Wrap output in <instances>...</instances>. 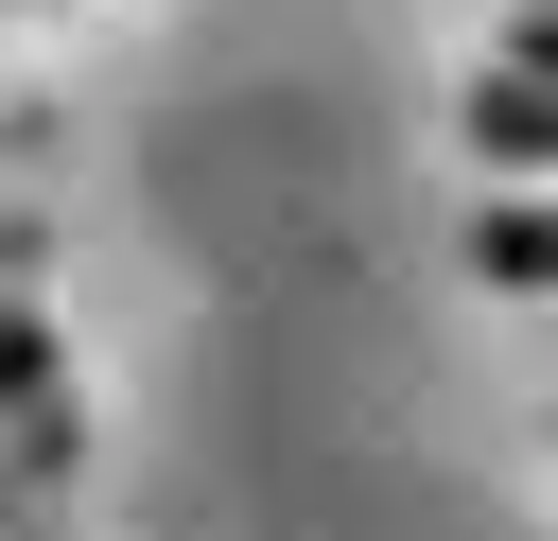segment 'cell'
Instances as JSON below:
<instances>
[{
  "instance_id": "cell-1",
  "label": "cell",
  "mask_w": 558,
  "mask_h": 541,
  "mask_svg": "<svg viewBox=\"0 0 558 541\" xmlns=\"http://www.w3.org/2000/svg\"><path fill=\"white\" fill-rule=\"evenodd\" d=\"M488 70H558V0H506V35H488Z\"/></svg>"
}]
</instances>
